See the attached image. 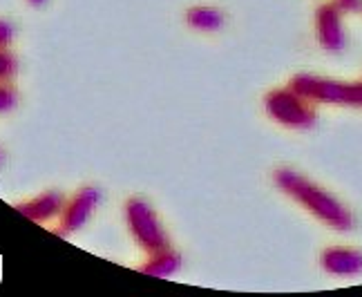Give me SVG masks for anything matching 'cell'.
Instances as JSON below:
<instances>
[{
    "instance_id": "obj_1",
    "label": "cell",
    "mask_w": 362,
    "mask_h": 297,
    "mask_svg": "<svg viewBox=\"0 0 362 297\" xmlns=\"http://www.w3.org/2000/svg\"><path fill=\"white\" fill-rule=\"evenodd\" d=\"M273 181L284 194H288L291 199H296L302 208L309 210L315 219L327 223L329 228L340 231V233H349L354 228V215L349 212V208L340 199H336L331 192L320 188L311 179L296 173V170L280 168L273 175Z\"/></svg>"
},
{
    "instance_id": "obj_2",
    "label": "cell",
    "mask_w": 362,
    "mask_h": 297,
    "mask_svg": "<svg viewBox=\"0 0 362 297\" xmlns=\"http://www.w3.org/2000/svg\"><path fill=\"white\" fill-rule=\"evenodd\" d=\"M288 88H293L300 96H304L311 103H338L362 107V81L342 83L313 74H296L291 78Z\"/></svg>"
},
{
    "instance_id": "obj_3",
    "label": "cell",
    "mask_w": 362,
    "mask_h": 297,
    "mask_svg": "<svg viewBox=\"0 0 362 297\" xmlns=\"http://www.w3.org/2000/svg\"><path fill=\"white\" fill-rule=\"evenodd\" d=\"M264 105L271 119L291 130H309L315 123V110L311 101H306L293 88L273 90L264 98Z\"/></svg>"
},
{
    "instance_id": "obj_4",
    "label": "cell",
    "mask_w": 362,
    "mask_h": 297,
    "mask_svg": "<svg viewBox=\"0 0 362 297\" xmlns=\"http://www.w3.org/2000/svg\"><path fill=\"white\" fill-rule=\"evenodd\" d=\"M125 219H128V226L134 239L139 242V246H144L150 252L168 248V239H165V233L161 231L155 210L148 206V202L132 197V199L125 204Z\"/></svg>"
},
{
    "instance_id": "obj_5",
    "label": "cell",
    "mask_w": 362,
    "mask_h": 297,
    "mask_svg": "<svg viewBox=\"0 0 362 297\" xmlns=\"http://www.w3.org/2000/svg\"><path fill=\"white\" fill-rule=\"evenodd\" d=\"M342 7L338 3H327L315 11V38L329 52H340L344 47V27H342Z\"/></svg>"
},
{
    "instance_id": "obj_6",
    "label": "cell",
    "mask_w": 362,
    "mask_h": 297,
    "mask_svg": "<svg viewBox=\"0 0 362 297\" xmlns=\"http://www.w3.org/2000/svg\"><path fill=\"white\" fill-rule=\"evenodd\" d=\"M101 202V192L96 188H83L78 190L69 204L65 206L63 210V221H61V233L67 235V233H74L78 231L83 223L90 219V215L94 212V208L99 206Z\"/></svg>"
},
{
    "instance_id": "obj_7",
    "label": "cell",
    "mask_w": 362,
    "mask_h": 297,
    "mask_svg": "<svg viewBox=\"0 0 362 297\" xmlns=\"http://www.w3.org/2000/svg\"><path fill=\"white\" fill-rule=\"evenodd\" d=\"M322 268L333 277H356L362 273V252L356 248L331 246L322 252Z\"/></svg>"
},
{
    "instance_id": "obj_8",
    "label": "cell",
    "mask_w": 362,
    "mask_h": 297,
    "mask_svg": "<svg viewBox=\"0 0 362 297\" xmlns=\"http://www.w3.org/2000/svg\"><path fill=\"white\" fill-rule=\"evenodd\" d=\"M63 208V194L61 192H43L34 197V199L18 204L16 210L21 215L30 217L34 221H47L49 217H54L57 212Z\"/></svg>"
},
{
    "instance_id": "obj_9",
    "label": "cell",
    "mask_w": 362,
    "mask_h": 297,
    "mask_svg": "<svg viewBox=\"0 0 362 297\" xmlns=\"http://www.w3.org/2000/svg\"><path fill=\"white\" fill-rule=\"evenodd\" d=\"M186 23L199 32H217L224 25V13L211 5H197L186 11Z\"/></svg>"
},
{
    "instance_id": "obj_10",
    "label": "cell",
    "mask_w": 362,
    "mask_h": 297,
    "mask_svg": "<svg viewBox=\"0 0 362 297\" xmlns=\"http://www.w3.org/2000/svg\"><path fill=\"white\" fill-rule=\"evenodd\" d=\"M177 268H179V255L170 248H161L152 252V257L139 271L155 277H170Z\"/></svg>"
},
{
    "instance_id": "obj_11",
    "label": "cell",
    "mask_w": 362,
    "mask_h": 297,
    "mask_svg": "<svg viewBox=\"0 0 362 297\" xmlns=\"http://www.w3.org/2000/svg\"><path fill=\"white\" fill-rule=\"evenodd\" d=\"M13 72H16V59H13V54L7 47H3L0 50V83L9 81Z\"/></svg>"
},
{
    "instance_id": "obj_12",
    "label": "cell",
    "mask_w": 362,
    "mask_h": 297,
    "mask_svg": "<svg viewBox=\"0 0 362 297\" xmlns=\"http://www.w3.org/2000/svg\"><path fill=\"white\" fill-rule=\"evenodd\" d=\"M16 105V90L7 81L0 83V112H7Z\"/></svg>"
},
{
    "instance_id": "obj_13",
    "label": "cell",
    "mask_w": 362,
    "mask_h": 297,
    "mask_svg": "<svg viewBox=\"0 0 362 297\" xmlns=\"http://www.w3.org/2000/svg\"><path fill=\"white\" fill-rule=\"evenodd\" d=\"M11 40H13V25L0 18V50L9 47Z\"/></svg>"
},
{
    "instance_id": "obj_14",
    "label": "cell",
    "mask_w": 362,
    "mask_h": 297,
    "mask_svg": "<svg viewBox=\"0 0 362 297\" xmlns=\"http://www.w3.org/2000/svg\"><path fill=\"white\" fill-rule=\"evenodd\" d=\"M338 5H340L344 11H354V9H360V7H362L360 0H338Z\"/></svg>"
},
{
    "instance_id": "obj_15",
    "label": "cell",
    "mask_w": 362,
    "mask_h": 297,
    "mask_svg": "<svg viewBox=\"0 0 362 297\" xmlns=\"http://www.w3.org/2000/svg\"><path fill=\"white\" fill-rule=\"evenodd\" d=\"M30 3H34V5H43L45 0H30Z\"/></svg>"
},
{
    "instance_id": "obj_16",
    "label": "cell",
    "mask_w": 362,
    "mask_h": 297,
    "mask_svg": "<svg viewBox=\"0 0 362 297\" xmlns=\"http://www.w3.org/2000/svg\"><path fill=\"white\" fill-rule=\"evenodd\" d=\"M0 161H3V152H0Z\"/></svg>"
}]
</instances>
